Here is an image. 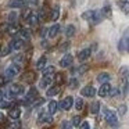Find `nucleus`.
Wrapping results in <instances>:
<instances>
[{
	"label": "nucleus",
	"instance_id": "obj_7",
	"mask_svg": "<svg viewBox=\"0 0 129 129\" xmlns=\"http://www.w3.org/2000/svg\"><path fill=\"white\" fill-rule=\"evenodd\" d=\"M72 106H74V97H72V96H67V97H64L58 103V107L61 110H64V111L71 110V107H72Z\"/></svg>",
	"mask_w": 129,
	"mask_h": 129
},
{
	"label": "nucleus",
	"instance_id": "obj_6",
	"mask_svg": "<svg viewBox=\"0 0 129 129\" xmlns=\"http://www.w3.org/2000/svg\"><path fill=\"white\" fill-rule=\"evenodd\" d=\"M21 81L25 82V83H29L32 85L35 81H36V72L35 71H25V72H22V75H21Z\"/></svg>",
	"mask_w": 129,
	"mask_h": 129
},
{
	"label": "nucleus",
	"instance_id": "obj_47",
	"mask_svg": "<svg viewBox=\"0 0 129 129\" xmlns=\"http://www.w3.org/2000/svg\"><path fill=\"white\" fill-rule=\"evenodd\" d=\"M4 121H6V117H4V114L2 111H0V123H3Z\"/></svg>",
	"mask_w": 129,
	"mask_h": 129
},
{
	"label": "nucleus",
	"instance_id": "obj_40",
	"mask_svg": "<svg viewBox=\"0 0 129 129\" xmlns=\"http://www.w3.org/2000/svg\"><path fill=\"white\" fill-rule=\"evenodd\" d=\"M125 112H126V106H125V104L119 106V108H118V114H119V115H125Z\"/></svg>",
	"mask_w": 129,
	"mask_h": 129
},
{
	"label": "nucleus",
	"instance_id": "obj_50",
	"mask_svg": "<svg viewBox=\"0 0 129 129\" xmlns=\"http://www.w3.org/2000/svg\"><path fill=\"white\" fill-rule=\"evenodd\" d=\"M128 51H129V49H128Z\"/></svg>",
	"mask_w": 129,
	"mask_h": 129
},
{
	"label": "nucleus",
	"instance_id": "obj_3",
	"mask_svg": "<svg viewBox=\"0 0 129 129\" xmlns=\"http://www.w3.org/2000/svg\"><path fill=\"white\" fill-rule=\"evenodd\" d=\"M24 93V86L21 83H11L9 86V92H7V94H4V99H13L15 97V96H20Z\"/></svg>",
	"mask_w": 129,
	"mask_h": 129
},
{
	"label": "nucleus",
	"instance_id": "obj_8",
	"mask_svg": "<svg viewBox=\"0 0 129 129\" xmlns=\"http://www.w3.org/2000/svg\"><path fill=\"white\" fill-rule=\"evenodd\" d=\"M72 62H74V57L71 56L70 53H65L64 56L60 58L58 65H60L61 68H68V67H71V65H72Z\"/></svg>",
	"mask_w": 129,
	"mask_h": 129
},
{
	"label": "nucleus",
	"instance_id": "obj_37",
	"mask_svg": "<svg viewBox=\"0 0 129 129\" xmlns=\"http://www.w3.org/2000/svg\"><path fill=\"white\" fill-rule=\"evenodd\" d=\"M68 85H70L71 89H76V86L79 85V82H78V79H76V78H71L70 79V83H68Z\"/></svg>",
	"mask_w": 129,
	"mask_h": 129
},
{
	"label": "nucleus",
	"instance_id": "obj_22",
	"mask_svg": "<svg viewBox=\"0 0 129 129\" xmlns=\"http://www.w3.org/2000/svg\"><path fill=\"white\" fill-rule=\"evenodd\" d=\"M111 81V75L108 72H101L97 75V82L99 83H108Z\"/></svg>",
	"mask_w": 129,
	"mask_h": 129
},
{
	"label": "nucleus",
	"instance_id": "obj_12",
	"mask_svg": "<svg viewBox=\"0 0 129 129\" xmlns=\"http://www.w3.org/2000/svg\"><path fill=\"white\" fill-rule=\"evenodd\" d=\"M26 61H28L26 54H17V56L13 57V64L18 65V67H24L26 64Z\"/></svg>",
	"mask_w": 129,
	"mask_h": 129
},
{
	"label": "nucleus",
	"instance_id": "obj_1",
	"mask_svg": "<svg viewBox=\"0 0 129 129\" xmlns=\"http://www.w3.org/2000/svg\"><path fill=\"white\" fill-rule=\"evenodd\" d=\"M82 18L86 20L87 22L93 24V25H97V24H100L103 21L104 17H103L100 10H87V11H85L82 14Z\"/></svg>",
	"mask_w": 129,
	"mask_h": 129
},
{
	"label": "nucleus",
	"instance_id": "obj_25",
	"mask_svg": "<svg viewBox=\"0 0 129 129\" xmlns=\"http://www.w3.org/2000/svg\"><path fill=\"white\" fill-rule=\"evenodd\" d=\"M18 36L21 38V39H24L26 42V40L31 39V31H29L28 28H21L20 32H18Z\"/></svg>",
	"mask_w": 129,
	"mask_h": 129
},
{
	"label": "nucleus",
	"instance_id": "obj_44",
	"mask_svg": "<svg viewBox=\"0 0 129 129\" xmlns=\"http://www.w3.org/2000/svg\"><path fill=\"white\" fill-rule=\"evenodd\" d=\"M70 47V42H64L61 46H60V50H65V49Z\"/></svg>",
	"mask_w": 129,
	"mask_h": 129
},
{
	"label": "nucleus",
	"instance_id": "obj_38",
	"mask_svg": "<svg viewBox=\"0 0 129 129\" xmlns=\"http://www.w3.org/2000/svg\"><path fill=\"white\" fill-rule=\"evenodd\" d=\"M72 122L71 121H64V122L61 123V129H72Z\"/></svg>",
	"mask_w": 129,
	"mask_h": 129
},
{
	"label": "nucleus",
	"instance_id": "obj_36",
	"mask_svg": "<svg viewBox=\"0 0 129 129\" xmlns=\"http://www.w3.org/2000/svg\"><path fill=\"white\" fill-rule=\"evenodd\" d=\"M21 128H22V123H21V121L13 119L11 122H10V129H21Z\"/></svg>",
	"mask_w": 129,
	"mask_h": 129
},
{
	"label": "nucleus",
	"instance_id": "obj_41",
	"mask_svg": "<svg viewBox=\"0 0 129 129\" xmlns=\"http://www.w3.org/2000/svg\"><path fill=\"white\" fill-rule=\"evenodd\" d=\"M79 129H90V125L87 121H83V122H81V125H79Z\"/></svg>",
	"mask_w": 129,
	"mask_h": 129
},
{
	"label": "nucleus",
	"instance_id": "obj_35",
	"mask_svg": "<svg viewBox=\"0 0 129 129\" xmlns=\"http://www.w3.org/2000/svg\"><path fill=\"white\" fill-rule=\"evenodd\" d=\"M74 106H75V108L78 110V111H81L82 108H83V99L81 97H76V100H74Z\"/></svg>",
	"mask_w": 129,
	"mask_h": 129
},
{
	"label": "nucleus",
	"instance_id": "obj_23",
	"mask_svg": "<svg viewBox=\"0 0 129 129\" xmlns=\"http://www.w3.org/2000/svg\"><path fill=\"white\" fill-rule=\"evenodd\" d=\"M57 110H58V103H57L56 100L49 101V104H47V111H49V114L54 115V114L57 112Z\"/></svg>",
	"mask_w": 129,
	"mask_h": 129
},
{
	"label": "nucleus",
	"instance_id": "obj_16",
	"mask_svg": "<svg viewBox=\"0 0 129 129\" xmlns=\"http://www.w3.org/2000/svg\"><path fill=\"white\" fill-rule=\"evenodd\" d=\"M53 76L54 75H46V76H43V78L40 79V82H39V87H42V89H47V87L53 83Z\"/></svg>",
	"mask_w": 129,
	"mask_h": 129
},
{
	"label": "nucleus",
	"instance_id": "obj_42",
	"mask_svg": "<svg viewBox=\"0 0 129 129\" xmlns=\"http://www.w3.org/2000/svg\"><path fill=\"white\" fill-rule=\"evenodd\" d=\"M26 2H28V4H29V6H32V7H35V6L39 4V0H26Z\"/></svg>",
	"mask_w": 129,
	"mask_h": 129
},
{
	"label": "nucleus",
	"instance_id": "obj_33",
	"mask_svg": "<svg viewBox=\"0 0 129 129\" xmlns=\"http://www.w3.org/2000/svg\"><path fill=\"white\" fill-rule=\"evenodd\" d=\"M42 74H43V76H46V75H54V74H56V71H54V67H51V65H46V67L42 70Z\"/></svg>",
	"mask_w": 129,
	"mask_h": 129
},
{
	"label": "nucleus",
	"instance_id": "obj_14",
	"mask_svg": "<svg viewBox=\"0 0 129 129\" xmlns=\"http://www.w3.org/2000/svg\"><path fill=\"white\" fill-rule=\"evenodd\" d=\"M110 92H111V85L110 83H101V86L99 87L97 94L100 96V97H107V96H110Z\"/></svg>",
	"mask_w": 129,
	"mask_h": 129
},
{
	"label": "nucleus",
	"instance_id": "obj_19",
	"mask_svg": "<svg viewBox=\"0 0 129 129\" xmlns=\"http://www.w3.org/2000/svg\"><path fill=\"white\" fill-rule=\"evenodd\" d=\"M9 117L11 118V119H20L21 117V108L17 106L11 107V108L9 110Z\"/></svg>",
	"mask_w": 129,
	"mask_h": 129
},
{
	"label": "nucleus",
	"instance_id": "obj_11",
	"mask_svg": "<svg viewBox=\"0 0 129 129\" xmlns=\"http://www.w3.org/2000/svg\"><path fill=\"white\" fill-rule=\"evenodd\" d=\"M35 99H38V89L36 87L32 86L31 89L26 92L25 94V100H24V103H32V101L35 100Z\"/></svg>",
	"mask_w": 129,
	"mask_h": 129
},
{
	"label": "nucleus",
	"instance_id": "obj_34",
	"mask_svg": "<svg viewBox=\"0 0 129 129\" xmlns=\"http://www.w3.org/2000/svg\"><path fill=\"white\" fill-rule=\"evenodd\" d=\"M87 71V65H79L76 70H74V75H83Z\"/></svg>",
	"mask_w": 129,
	"mask_h": 129
},
{
	"label": "nucleus",
	"instance_id": "obj_31",
	"mask_svg": "<svg viewBox=\"0 0 129 129\" xmlns=\"http://www.w3.org/2000/svg\"><path fill=\"white\" fill-rule=\"evenodd\" d=\"M76 32V28L74 25H67L65 26V36L67 38H72Z\"/></svg>",
	"mask_w": 129,
	"mask_h": 129
},
{
	"label": "nucleus",
	"instance_id": "obj_28",
	"mask_svg": "<svg viewBox=\"0 0 129 129\" xmlns=\"http://www.w3.org/2000/svg\"><path fill=\"white\" fill-rule=\"evenodd\" d=\"M100 11H101V14H103L104 18H110V17H111V14H112V13H111V6H110L108 3L104 4L103 9H101Z\"/></svg>",
	"mask_w": 129,
	"mask_h": 129
},
{
	"label": "nucleus",
	"instance_id": "obj_43",
	"mask_svg": "<svg viewBox=\"0 0 129 129\" xmlns=\"http://www.w3.org/2000/svg\"><path fill=\"white\" fill-rule=\"evenodd\" d=\"M118 93H119V90L117 89V87H111V92H110V96H112V97H114V96H117Z\"/></svg>",
	"mask_w": 129,
	"mask_h": 129
},
{
	"label": "nucleus",
	"instance_id": "obj_4",
	"mask_svg": "<svg viewBox=\"0 0 129 129\" xmlns=\"http://www.w3.org/2000/svg\"><path fill=\"white\" fill-rule=\"evenodd\" d=\"M20 74H21V67H18V65H15V64H11L4 70V78L9 81V79L17 78Z\"/></svg>",
	"mask_w": 129,
	"mask_h": 129
},
{
	"label": "nucleus",
	"instance_id": "obj_21",
	"mask_svg": "<svg viewBox=\"0 0 129 129\" xmlns=\"http://www.w3.org/2000/svg\"><path fill=\"white\" fill-rule=\"evenodd\" d=\"M60 17V7L58 6H54L53 9L50 10V14H49V21H57Z\"/></svg>",
	"mask_w": 129,
	"mask_h": 129
},
{
	"label": "nucleus",
	"instance_id": "obj_49",
	"mask_svg": "<svg viewBox=\"0 0 129 129\" xmlns=\"http://www.w3.org/2000/svg\"><path fill=\"white\" fill-rule=\"evenodd\" d=\"M0 47H2V45H0Z\"/></svg>",
	"mask_w": 129,
	"mask_h": 129
},
{
	"label": "nucleus",
	"instance_id": "obj_29",
	"mask_svg": "<svg viewBox=\"0 0 129 129\" xmlns=\"http://www.w3.org/2000/svg\"><path fill=\"white\" fill-rule=\"evenodd\" d=\"M46 65H47V57H46V56H42V57H40V58L36 61V70H40V71H42L43 68L46 67Z\"/></svg>",
	"mask_w": 129,
	"mask_h": 129
},
{
	"label": "nucleus",
	"instance_id": "obj_9",
	"mask_svg": "<svg viewBox=\"0 0 129 129\" xmlns=\"http://www.w3.org/2000/svg\"><path fill=\"white\" fill-rule=\"evenodd\" d=\"M96 93L97 92H96V89L92 85H87V86H85L81 89V96H83V97H94Z\"/></svg>",
	"mask_w": 129,
	"mask_h": 129
},
{
	"label": "nucleus",
	"instance_id": "obj_13",
	"mask_svg": "<svg viewBox=\"0 0 129 129\" xmlns=\"http://www.w3.org/2000/svg\"><path fill=\"white\" fill-rule=\"evenodd\" d=\"M90 56H92V49H83V50H81L78 53V60L81 62H85V61H87V60L90 58Z\"/></svg>",
	"mask_w": 129,
	"mask_h": 129
},
{
	"label": "nucleus",
	"instance_id": "obj_46",
	"mask_svg": "<svg viewBox=\"0 0 129 129\" xmlns=\"http://www.w3.org/2000/svg\"><path fill=\"white\" fill-rule=\"evenodd\" d=\"M6 82H7V79L4 78V76H0V87L4 86V85H6Z\"/></svg>",
	"mask_w": 129,
	"mask_h": 129
},
{
	"label": "nucleus",
	"instance_id": "obj_30",
	"mask_svg": "<svg viewBox=\"0 0 129 129\" xmlns=\"http://www.w3.org/2000/svg\"><path fill=\"white\" fill-rule=\"evenodd\" d=\"M11 46H10V43L9 45H6L4 47H0V57H6V56H9L10 53H11Z\"/></svg>",
	"mask_w": 129,
	"mask_h": 129
},
{
	"label": "nucleus",
	"instance_id": "obj_45",
	"mask_svg": "<svg viewBox=\"0 0 129 129\" xmlns=\"http://www.w3.org/2000/svg\"><path fill=\"white\" fill-rule=\"evenodd\" d=\"M47 32H49V29H47V28H42V29H40V36L45 38L46 35H47Z\"/></svg>",
	"mask_w": 129,
	"mask_h": 129
},
{
	"label": "nucleus",
	"instance_id": "obj_48",
	"mask_svg": "<svg viewBox=\"0 0 129 129\" xmlns=\"http://www.w3.org/2000/svg\"><path fill=\"white\" fill-rule=\"evenodd\" d=\"M0 36H2V34H0Z\"/></svg>",
	"mask_w": 129,
	"mask_h": 129
},
{
	"label": "nucleus",
	"instance_id": "obj_27",
	"mask_svg": "<svg viewBox=\"0 0 129 129\" xmlns=\"http://www.w3.org/2000/svg\"><path fill=\"white\" fill-rule=\"evenodd\" d=\"M58 32H60V25L58 24H54L53 26H51L50 29H49V32H47V35H49V38H51V39H54V38L58 35Z\"/></svg>",
	"mask_w": 129,
	"mask_h": 129
},
{
	"label": "nucleus",
	"instance_id": "obj_24",
	"mask_svg": "<svg viewBox=\"0 0 129 129\" xmlns=\"http://www.w3.org/2000/svg\"><path fill=\"white\" fill-rule=\"evenodd\" d=\"M58 93H60V86L58 85H54V86H51V87H47L46 96H47V97H54V96H57Z\"/></svg>",
	"mask_w": 129,
	"mask_h": 129
},
{
	"label": "nucleus",
	"instance_id": "obj_20",
	"mask_svg": "<svg viewBox=\"0 0 129 129\" xmlns=\"http://www.w3.org/2000/svg\"><path fill=\"white\" fill-rule=\"evenodd\" d=\"M20 29H21V26L18 25L17 22H13V24H9V25H7L6 32L9 35H15V34H18V32H20Z\"/></svg>",
	"mask_w": 129,
	"mask_h": 129
},
{
	"label": "nucleus",
	"instance_id": "obj_15",
	"mask_svg": "<svg viewBox=\"0 0 129 129\" xmlns=\"http://www.w3.org/2000/svg\"><path fill=\"white\" fill-rule=\"evenodd\" d=\"M26 24H28L29 26H35L38 22H39V17H38V13H29L28 15H26Z\"/></svg>",
	"mask_w": 129,
	"mask_h": 129
},
{
	"label": "nucleus",
	"instance_id": "obj_32",
	"mask_svg": "<svg viewBox=\"0 0 129 129\" xmlns=\"http://www.w3.org/2000/svg\"><path fill=\"white\" fill-rule=\"evenodd\" d=\"M99 111H100V103H99V101H93V103L90 104V112H92L93 115H97Z\"/></svg>",
	"mask_w": 129,
	"mask_h": 129
},
{
	"label": "nucleus",
	"instance_id": "obj_39",
	"mask_svg": "<svg viewBox=\"0 0 129 129\" xmlns=\"http://www.w3.org/2000/svg\"><path fill=\"white\" fill-rule=\"evenodd\" d=\"M71 122H72V126H79L81 125V117H79V115H75Z\"/></svg>",
	"mask_w": 129,
	"mask_h": 129
},
{
	"label": "nucleus",
	"instance_id": "obj_26",
	"mask_svg": "<svg viewBox=\"0 0 129 129\" xmlns=\"http://www.w3.org/2000/svg\"><path fill=\"white\" fill-rule=\"evenodd\" d=\"M64 74H61V72H56L54 74V76H53V82H54V85H58V86H61L62 83H64Z\"/></svg>",
	"mask_w": 129,
	"mask_h": 129
},
{
	"label": "nucleus",
	"instance_id": "obj_10",
	"mask_svg": "<svg viewBox=\"0 0 129 129\" xmlns=\"http://www.w3.org/2000/svg\"><path fill=\"white\" fill-rule=\"evenodd\" d=\"M10 46H11L13 50H21V49L25 46V40L21 39L20 36H15L14 39L11 40V43H10Z\"/></svg>",
	"mask_w": 129,
	"mask_h": 129
},
{
	"label": "nucleus",
	"instance_id": "obj_18",
	"mask_svg": "<svg viewBox=\"0 0 129 129\" xmlns=\"http://www.w3.org/2000/svg\"><path fill=\"white\" fill-rule=\"evenodd\" d=\"M25 6V0H9L7 7L9 9H22Z\"/></svg>",
	"mask_w": 129,
	"mask_h": 129
},
{
	"label": "nucleus",
	"instance_id": "obj_5",
	"mask_svg": "<svg viewBox=\"0 0 129 129\" xmlns=\"http://www.w3.org/2000/svg\"><path fill=\"white\" fill-rule=\"evenodd\" d=\"M53 121V115L49 114V111H40L39 115H38V123L39 125H46V123H51Z\"/></svg>",
	"mask_w": 129,
	"mask_h": 129
},
{
	"label": "nucleus",
	"instance_id": "obj_17",
	"mask_svg": "<svg viewBox=\"0 0 129 129\" xmlns=\"http://www.w3.org/2000/svg\"><path fill=\"white\" fill-rule=\"evenodd\" d=\"M117 4H118V7H119L121 11H122L125 15L129 17V2L128 0H118Z\"/></svg>",
	"mask_w": 129,
	"mask_h": 129
},
{
	"label": "nucleus",
	"instance_id": "obj_51",
	"mask_svg": "<svg viewBox=\"0 0 129 129\" xmlns=\"http://www.w3.org/2000/svg\"><path fill=\"white\" fill-rule=\"evenodd\" d=\"M9 129H10V128H9Z\"/></svg>",
	"mask_w": 129,
	"mask_h": 129
},
{
	"label": "nucleus",
	"instance_id": "obj_2",
	"mask_svg": "<svg viewBox=\"0 0 129 129\" xmlns=\"http://www.w3.org/2000/svg\"><path fill=\"white\" fill-rule=\"evenodd\" d=\"M104 118H106L107 123H108L111 128H118L119 122H118V115H117L115 111L108 110V108H104Z\"/></svg>",
	"mask_w": 129,
	"mask_h": 129
}]
</instances>
